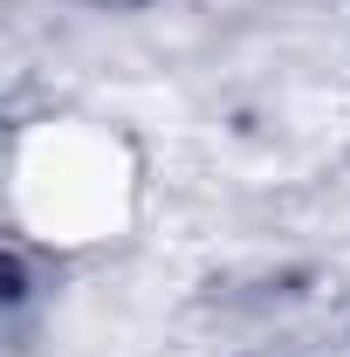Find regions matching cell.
<instances>
[{"label":"cell","mask_w":350,"mask_h":357,"mask_svg":"<svg viewBox=\"0 0 350 357\" xmlns=\"http://www.w3.org/2000/svg\"><path fill=\"white\" fill-rule=\"evenodd\" d=\"M144 206V158L117 124L83 110L28 117L7 137V220L42 255H96Z\"/></svg>","instance_id":"cell-1"}]
</instances>
